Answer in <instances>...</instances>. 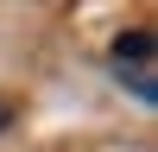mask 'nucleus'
<instances>
[{"instance_id":"1","label":"nucleus","mask_w":158,"mask_h":152,"mask_svg":"<svg viewBox=\"0 0 158 152\" xmlns=\"http://www.w3.org/2000/svg\"><path fill=\"white\" fill-rule=\"evenodd\" d=\"M114 76L133 89L139 101H158V76H152V25H133V32L114 38Z\"/></svg>"},{"instance_id":"2","label":"nucleus","mask_w":158,"mask_h":152,"mask_svg":"<svg viewBox=\"0 0 158 152\" xmlns=\"http://www.w3.org/2000/svg\"><path fill=\"white\" fill-rule=\"evenodd\" d=\"M13 127V95H0V133Z\"/></svg>"}]
</instances>
